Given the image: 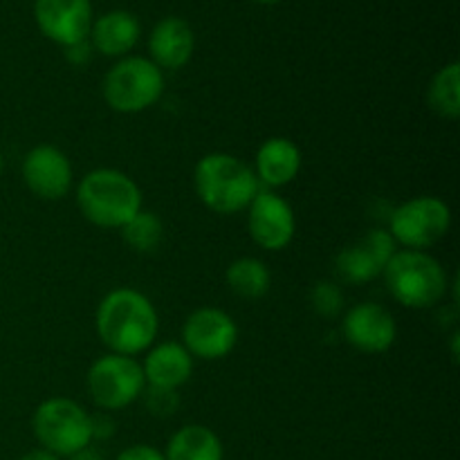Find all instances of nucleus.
Returning <instances> with one entry per match:
<instances>
[{
  "mask_svg": "<svg viewBox=\"0 0 460 460\" xmlns=\"http://www.w3.org/2000/svg\"><path fill=\"white\" fill-rule=\"evenodd\" d=\"M310 304L322 317H337L344 308V292L331 281H322L310 290Z\"/></svg>",
  "mask_w": 460,
  "mask_h": 460,
  "instance_id": "nucleus-23",
  "label": "nucleus"
},
{
  "mask_svg": "<svg viewBox=\"0 0 460 460\" xmlns=\"http://www.w3.org/2000/svg\"><path fill=\"white\" fill-rule=\"evenodd\" d=\"M256 3H261V4H274V3H279V0H256Z\"/></svg>",
  "mask_w": 460,
  "mask_h": 460,
  "instance_id": "nucleus-31",
  "label": "nucleus"
},
{
  "mask_svg": "<svg viewBox=\"0 0 460 460\" xmlns=\"http://www.w3.org/2000/svg\"><path fill=\"white\" fill-rule=\"evenodd\" d=\"M238 341V326L225 310L198 308L182 326V346L191 358L223 359Z\"/></svg>",
  "mask_w": 460,
  "mask_h": 460,
  "instance_id": "nucleus-9",
  "label": "nucleus"
},
{
  "mask_svg": "<svg viewBox=\"0 0 460 460\" xmlns=\"http://www.w3.org/2000/svg\"><path fill=\"white\" fill-rule=\"evenodd\" d=\"M3 166H4V162H3V153H0V175H3Z\"/></svg>",
  "mask_w": 460,
  "mask_h": 460,
  "instance_id": "nucleus-32",
  "label": "nucleus"
},
{
  "mask_svg": "<svg viewBox=\"0 0 460 460\" xmlns=\"http://www.w3.org/2000/svg\"><path fill=\"white\" fill-rule=\"evenodd\" d=\"M142 395H144V402H146L148 411H151L153 416L166 418V416H171V413L178 411V407H180L178 394L171 389H157V386H148V389H144Z\"/></svg>",
  "mask_w": 460,
  "mask_h": 460,
  "instance_id": "nucleus-24",
  "label": "nucleus"
},
{
  "mask_svg": "<svg viewBox=\"0 0 460 460\" xmlns=\"http://www.w3.org/2000/svg\"><path fill=\"white\" fill-rule=\"evenodd\" d=\"M247 227L252 241L268 252L286 250L296 234V218L290 202L279 193L261 189L247 207Z\"/></svg>",
  "mask_w": 460,
  "mask_h": 460,
  "instance_id": "nucleus-10",
  "label": "nucleus"
},
{
  "mask_svg": "<svg viewBox=\"0 0 460 460\" xmlns=\"http://www.w3.org/2000/svg\"><path fill=\"white\" fill-rule=\"evenodd\" d=\"M452 209L434 196H418L395 207L389 220V234L395 245L407 250H427L447 236Z\"/></svg>",
  "mask_w": 460,
  "mask_h": 460,
  "instance_id": "nucleus-8",
  "label": "nucleus"
},
{
  "mask_svg": "<svg viewBox=\"0 0 460 460\" xmlns=\"http://www.w3.org/2000/svg\"><path fill=\"white\" fill-rule=\"evenodd\" d=\"M31 427L40 447L58 458L93 443V416L70 398L43 400L36 407Z\"/></svg>",
  "mask_w": 460,
  "mask_h": 460,
  "instance_id": "nucleus-6",
  "label": "nucleus"
},
{
  "mask_svg": "<svg viewBox=\"0 0 460 460\" xmlns=\"http://www.w3.org/2000/svg\"><path fill=\"white\" fill-rule=\"evenodd\" d=\"M85 385H88L90 398L102 411H121L142 398L146 389L142 364L135 358L117 353L94 359Z\"/></svg>",
  "mask_w": 460,
  "mask_h": 460,
  "instance_id": "nucleus-7",
  "label": "nucleus"
},
{
  "mask_svg": "<svg viewBox=\"0 0 460 460\" xmlns=\"http://www.w3.org/2000/svg\"><path fill=\"white\" fill-rule=\"evenodd\" d=\"M382 277L389 295L411 310L434 308L445 299L449 288L443 263L420 250L395 252Z\"/></svg>",
  "mask_w": 460,
  "mask_h": 460,
  "instance_id": "nucleus-4",
  "label": "nucleus"
},
{
  "mask_svg": "<svg viewBox=\"0 0 460 460\" xmlns=\"http://www.w3.org/2000/svg\"><path fill=\"white\" fill-rule=\"evenodd\" d=\"M452 340V359L454 362H458V340H460V332L454 331V335L449 337Z\"/></svg>",
  "mask_w": 460,
  "mask_h": 460,
  "instance_id": "nucleus-30",
  "label": "nucleus"
},
{
  "mask_svg": "<svg viewBox=\"0 0 460 460\" xmlns=\"http://www.w3.org/2000/svg\"><path fill=\"white\" fill-rule=\"evenodd\" d=\"M142 371L146 386L178 391L180 386L191 380L193 358L178 341H164L148 350Z\"/></svg>",
  "mask_w": 460,
  "mask_h": 460,
  "instance_id": "nucleus-16",
  "label": "nucleus"
},
{
  "mask_svg": "<svg viewBox=\"0 0 460 460\" xmlns=\"http://www.w3.org/2000/svg\"><path fill=\"white\" fill-rule=\"evenodd\" d=\"M225 281L234 295L254 301L268 295L272 288V274L263 261L254 259V256H243L229 265Z\"/></svg>",
  "mask_w": 460,
  "mask_h": 460,
  "instance_id": "nucleus-20",
  "label": "nucleus"
},
{
  "mask_svg": "<svg viewBox=\"0 0 460 460\" xmlns=\"http://www.w3.org/2000/svg\"><path fill=\"white\" fill-rule=\"evenodd\" d=\"M193 187L207 209L223 216L247 209L261 191L254 169L229 153L200 157L193 171Z\"/></svg>",
  "mask_w": 460,
  "mask_h": 460,
  "instance_id": "nucleus-2",
  "label": "nucleus"
},
{
  "mask_svg": "<svg viewBox=\"0 0 460 460\" xmlns=\"http://www.w3.org/2000/svg\"><path fill=\"white\" fill-rule=\"evenodd\" d=\"M94 326L111 353L135 358L153 346L160 319L146 295L133 288H117L99 301Z\"/></svg>",
  "mask_w": 460,
  "mask_h": 460,
  "instance_id": "nucleus-1",
  "label": "nucleus"
},
{
  "mask_svg": "<svg viewBox=\"0 0 460 460\" xmlns=\"http://www.w3.org/2000/svg\"><path fill=\"white\" fill-rule=\"evenodd\" d=\"M112 434H115V422H112L106 413H102V416H93V440L94 438L106 440L111 438Z\"/></svg>",
  "mask_w": 460,
  "mask_h": 460,
  "instance_id": "nucleus-27",
  "label": "nucleus"
},
{
  "mask_svg": "<svg viewBox=\"0 0 460 460\" xmlns=\"http://www.w3.org/2000/svg\"><path fill=\"white\" fill-rule=\"evenodd\" d=\"M115 460H164V454L157 452L151 445H133V447H126Z\"/></svg>",
  "mask_w": 460,
  "mask_h": 460,
  "instance_id": "nucleus-26",
  "label": "nucleus"
},
{
  "mask_svg": "<svg viewBox=\"0 0 460 460\" xmlns=\"http://www.w3.org/2000/svg\"><path fill=\"white\" fill-rule=\"evenodd\" d=\"M67 460H103V456L97 452V449L90 447V445H88V447H84V449H79V452L70 454Z\"/></svg>",
  "mask_w": 460,
  "mask_h": 460,
  "instance_id": "nucleus-28",
  "label": "nucleus"
},
{
  "mask_svg": "<svg viewBox=\"0 0 460 460\" xmlns=\"http://www.w3.org/2000/svg\"><path fill=\"white\" fill-rule=\"evenodd\" d=\"M22 182L40 200H61L72 187V164L52 144L34 146L21 166Z\"/></svg>",
  "mask_w": 460,
  "mask_h": 460,
  "instance_id": "nucleus-13",
  "label": "nucleus"
},
{
  "mask_svg": "<svg viewBox=\"0 0 460 460\" xmlns=\"http://www.w3.org/2000/svg\"><path fill=\"white\" fill-rule=\"evenodd\" d=\"M93 43L88 39L79 40V43H72L66 48V58L72 63V66H85V63L93 58Z\"/></svg>",
  "mask_w": 460,
  "mask_h": 460,
  "instance_id": "nucleus-25",
  "label": "nucleus"
},
{
  "mask_svg": "<svg viewBox=\"0 0 460 460\" xmlns=\"http://www.w3.org/2000/svg\"><path fill=\"white\" fill-rule=\"evenodd\" d=\"M121 236H124L126 245L133 252L151 254V252L160 247L162 238H164V225H162V220L153 211L142 209L121 227Z\"/></svg>",
  "mask_w": 460,
  "mask_h": 460,
  "instance_id": "nucleus-22",
  "label": "nucleus"
},
{
  "mask_svg": "<svg viewBox=\"0 0 460 460\" xmlns=\"http://www.w3.org/2000/svg\"><path fill=\"white\" fill-rule=\"evenodd\" d=\"M344 340L362 353L377 355L389 350L398 340V323L394 314L380 304L362 301L344 314L341 322Z\"/></svg>",
  "mask_w": 460,
  "mask_h": 460,
  "instance_id": "nucleus-12",
  "label": "nucleus"
},
{
  "mask_svg": "<svg viewBox=\"0 0 460 460\" xmlns=\"http://www.w3.org/2000/svg\"><path fill=\"white\" fill-rule=\"evenodd\" d=\"M76 207L88 223L121 229L142 211V189L117 169H94L76 187Z\"/></svg>",
  "mask_w": 460,
  "mask_h": 460,
  "instance_id": "nucleus-3",
  "label": "nucleus"
},
{
  "mask_svg": "<svg viewBox=\"0 0 460 460\" xmlns=\"http://www.w3.org/2000/svg\"><path fill=\"white\" fill-rule=\"evenodd\" d=\"M193 48H196V39H193V30L184 18L169 16L162 18L151 31L148 39V52H151V61L157 67L164 70H180L191 61Z\"/></svg>",
  "mask_w": 460,
  "mask_h": 460,
  "instance_id": "nucleus-15",
  "label": "nucleus"
},
{
  "mask_svg": "<svg viewBox=\"0 0 460 460\" xmlns=\"http://www.w3.org/2000/svg\"><path fill=\"white\" fill-rule=\"evenodd\" d=\"M137 39V18L128 12H121V9L103 13L90 27V43L97 52L106 54V57H124L135 48Z\"/></svg>",
  "mask_w": 460,
  "mask_h": 460,
  "instance_id": "nucleus-18",
  "label": "nucleus"
},
{
  "mask_svg": "<svg viewBox=\"0 0 460 460\" xmlns=\"http://www.w3.org/2000/svg\"><path fill=\"white\" fill-rule=\"evenodd\" d=\"M301 151L292 139L270 137L259 146L254 157V173L259 184L272 191L277 187H286L299 175Z\"/></svg>",
  "mask_w": 460,
  "mask_h": 460,
  "instance_id": "nucleus-17",
  "label": "nucleus"
},
{
  "mask_svg": "<svg viewBox=\"0 0 460 460\" xmlns=\"http://www.w3.org/2000/svg\"><path fill=\"white\" fill-rule=\"evenodd\" d=\"M102 93L112 111L135 115L160 102L164 93V75L151 58L126 57L103 76Z\"/></svg>",
  "mask_w": 460,
  "mask_h": 460,
  "instance_id": "nucleus-5",
  "label": "nucleus"
},
{
  "mask_svg": "<svg viewBox=\"0 0 460 460\" xmlns=\"http://www.w3.org/2000/svg\"><path fill=\"white\" fill-rule=\"evenodd\" d=\"M427 103L431 111L443 119H458L460 117V66L456 61L440 67L431 79L427 90Z\"/></svg>",
  "mask_w": 460,
  "mask_h": 460,
  "instance_id": "nucleus-21",
  "label": "nucleus"
},
{
  "mask_svg": "<svg viewBox=\"0 0 460 460\" xmlns=\"http://www.w3.org/2000/svg\"><path fill=\"white\" fill-rule=\"evenodd\" d=\"M223 443L205 425H187L171 436L164 460H223Z\"/></svg>",
  "mask_w": 460,
  "mask_h": 460,
  "instance_id": "nucleus-19",
  "label": "nucleus"
},
{
  "mask_svg": "<svg viewBox=\"0 0 460 460\" xmlns=\"http://www.w3.org/2000/svg\"><path fill=\"white\" fill-rule=\"evenodd\" d=\"M18 460H61L58 456H54V454L45 452V449H34V452L25 454V456H21Z\"/></svg>",
  "mask_w": 460,
  "mask_h": 460,
  "instance_id": "nucleus-29",
  "label": "nucleus"
},
{
  "mask_svg": "<svg viewBox=\"0 0 460 460\" xmlns=\"http://www.w3.org/2000/svg\"><path fill=\"white\" fill-rule=\"evenodd\" d=\"M34 16L43 36L67 48L90 36L93 4L90 0H36Z\"/></svg>",
  "mask_w": 460,
  "mask_h": 460,
  "instance_id": "nucleus-14",
  "label": "nucleus"
},
{
  "mask_svg": "<svg viewBox=\"0 0 460 460\" xmlns=\"http://www.w3.org/2000/svg\"><path fill=\"white\" fill-rule=\"evenodd\" d=\"M395 241L389 229H371L358 243L344 247L337 254L335 268L344 283L364 286L385 272L386 263L395 254Z\"/></svg>",
  "mask_w": 460,
  "mask_h": 460,
  "instance_id": "nucleus-11",
  "label": "nucleus"
}]
</instances>
